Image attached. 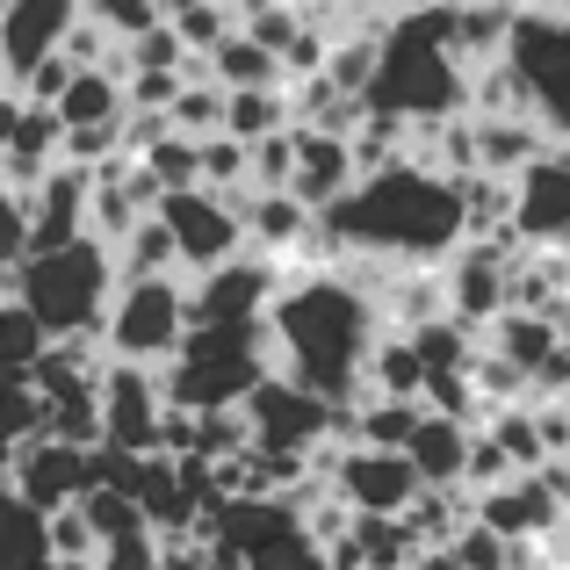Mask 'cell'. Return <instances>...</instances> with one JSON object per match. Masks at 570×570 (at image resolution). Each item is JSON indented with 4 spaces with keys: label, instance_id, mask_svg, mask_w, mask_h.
Returning a JSON list of instances; mask_svg holds the SVG:
<instances>
[{
    "label": "cell",
    "instance_id": "cell-3",
    "mask_svg": "<svg viewBox=\"0 0 570 570\" xmlns=\"http://www.w3.org/2000/svg\"><path fill=\"white\" fill-rule=\"evenodd\" d=\"M470 101V66L455 58V8H419L404 14L383 37V72L368 116H419V124H441Z\"/></svg>",
    "mask_w": 570,
    "mask_h": 570
},
{
    "label": "cell",
    "instance_id": "cell-34",
    "mask_svg": "<svg viewBox=\"0 0 570 570\" xmlns=\"http://www.w3.org/2000/svg\"><path fill=\"white\" fill-rule=\"evenodd\" d=\"M159 8H167V0H159Z\"/></svg>",
    "mask_w": 570,
    "mask_h": 570
},
{
    "label": "cell",
    "instance_id": "cell-7",
    "mask_svg": "<svg viewBox=\"0 0 570 570\" xmlns=\"http://www.w3.org/2000/svg\"><path fill=\"white\" fill-rule=\"evenodd\" d=\"M505 66L528 87V109L557 138H570V14H520Z\"/></svg>",
    "mask_w": 570,
    "mask_h": 570
},
{
    "label": "cell",
    "instance_id": "cell-25",
    "mask_svg": "<svg viewBox=\"0 0 570 570\" xmlns=\"http://www.w3.org/2000/svg\"><path fill=\"white\" fill-rule=\"evenodd\" d=\"M426 419V404H397V397H376L368 412H354V448H383V455H404Z\"/></svg>",
    "mask_w": 570,
    "mask_h": 570
},
{
    "label": "cell",
    "instance_id": "cell-21",
    "mask_svg": "<svg viewBox=\"0 0 570 570\" xmlns=\"http://www.w3.org/2000/svg\"><path fill=\"white\" fill-rule=\"evenodd\" d=\"M58 124H66V130H101V124H124V80H116L109 66L72 72L66 101H58Z\"/></svg>",
    "mask_w": 570,
    "mask_h": 570
},
{
    "label": "cell",
    "instance_id": "cell-1",
    "mask_svg": "<svg viewBox=\"0 0 570 570\" xmlns=\"http://www.w3.org/2000/svg\"><path fill=\"white\" fill-rule=\"evenodd\" d=\"M267 340L282 354V376L296 390H311L318 404H347L354 376H368V354H376V318H368V296L347 282H289L267 304Z\"/></svg>",
    "mask_w": 570,
    "mask_h": 570
},
{
    "label": "cell",
    "instance_id": "cell-17",
    "mask_svg": "<svg viewBox=\"0 0 570 570\" xmlns=\"http://www.w3.org/2000/svg\"><path fill=\"white\" fill-rule=\"evenodd\" d=\"M470 441H476V433L462 426V419L426 412L404 455H412V470H419V484H426V491H455V484H462V470H470Z\"/></svg>",
    "mask_w": 570,
    "mask_h": 570
},
{
    "label": "cell",
    "instance_id": "cell-23",
    "mask_svg": "<svg viewBox=\"0 0 570 570\" xmlns=\"http://www.w3.org/2000/svg\"><path fill=\"white\" fill-rule=\"evenodd\" d=\"M368 383H376V397H397V404H419L426 397V362H419L412 340H376V354H368Z\"/></svg>",
    "mask_w": 570,
    "mask_h": 570
},
{
    "label": "cell",
    "instance_id": "cell-28",
    "mask_svg": "<svg viewBox=\"0 0 570 570\" xmlns=\"http://www.w3.org/2000/svg\"><path fill=\"white\" fill-rule=\"evenodd\" d=\"M101 557V542H95V528H87V513L72 505V513H58L51 520V563H66V570H87Z\"/></svg>",
    "mask_w": 570,
    "mask_h": 570
},
{
    "label": "cell",
    "instance_id": "cell-18",
    "mask_svg": "<svg viewBox=\"0 0 570 570\" xmlns=\"http://www.w3.org/2000/svg\"><path fill=\"white\" fill-rule=\"evenodd\" d=\"M542 153V130L528 124V116H476V174H491V181H505V174H528Z\"/></svg>",
    "mask_w": 570,
    "mask_h": 570
},
{
    "label": "cell",
    "instance_id": "cell-26",
    "mask_svg": "<svg viewBox=\"0 0 570 570\" xmlns=\"http://www.w3.org/2000/svg\"><path fill=\"white\" fill-rule=\"evenodd\" d=\"M80 22L101 29V37H116V43H138L167 22V8H159V0H80Z\"/></svg>",
    "mask_w": 570,
    "mask_h": 570
},
{
    "label": "cell",
    "instance_id": "cell-13",
    "mask_svg": "<svg viewBox=\"0 0 570 570\" xmlns=\"http://www.w3.org/2000/svg\"><path fill=\"white\" fill-rule=\"evenodd\" d=\"M101 426H109V448L159 455V441H167V390H159L153 368L109 362V376H101Z\"/></svg>",
    "mask_w": 570,
    "mask_h": 570
},
{
    "label": "cell",
    "instance_id": "cell-32",
    "mask_svg": "<svg viewBox=\"0 0 570 570\" xmlns=\"http://www.w3.org/2000/svg\"><path fill=\"white\" fill-rule=\"evenodd\" d=\"M563 542H570V520H563Z\"/></svg>",
    "mask_w": 570,
    "mask_h": 570
},
{
    "label": "cell",
    "instance_id": "cell-31",
    "mask_svg": "<svg viewBox=\"0 0 570 570\" xmlns=\"http://www.w3.org/2000/svg\"><path fill=\"white\" fill-rule=\"evenodd\" d=\"M8 296H14V267L0 261V304H8Z\"/></svg>",
    "mask_w": 570,
    "mask_h": 570
},
{
    "label": "cell",
    "instance_id": "cell-33",
    "mask_svg": "<svg viewBox=\"0 0 570 570\" xmlns=\"http://www.w3.org/2000/svg\"><path fill=\"white\" fill-rule=\"evenodd\" d=\"M51 570H66V563H51Z\"/></svg>",
    "mask_w": 570,
    "mask_h": 570
},
{
    "label": "cell",
    "instance_id": "cell-30",
    "mask_svg": "<svg viewBox=\"0 0 570 570\" xmlns=\"http://www.w3.org/2000/svg\"><path fill=\"white\" fill-rule=\"evenodd\" d=\"M412 570H462V563H455V549H426V557H419Z\"/></svg>",
    "mask_w": 570,
    "mask_h": 570
},
{
    "label": "cell",
    "instance_id": "cell-9",
    "mask_svg": "<svg viewBox=\"0 0 570 570\" xmlns=\"http://www.w3.org/2000/svg\"><path fill=\"white\" fill-rule=\"evenodd\" d=\"M325 491H333L354 520H404L426 499L412 455H383V448H347V455L333 462V476H325Z\"/></svg>",
    "mask_w": 570,
    "mask_h": 570
},
{
    "label": "cell",
    "instance_id": "cell-11",
    "mask_svg": "<svg viewBox=\"0 0 570 570\" xmlns=\"http://www.w3.org/2000/svg\"><path fill=\"white\" fill-rule=\"evenodd\" d=\"M72 29H80V0H0V72L22 95L51 58H66Z\"/></svg>",
    "mask_w": 570,
    "mask_h": 570
},
{
    "label": "cell",
    "instance_id": "cell-24",
    "mask_svg": "<svg viewBox=\"0 0 570 570\" xmlns=\"http://www.w3.org/2000/svg\"><path fill=\"white\" fill-rule=\"evenodd\" d=\"M246 238L289 253V246H304V238H311V209L296 203V195H253V203H246Z\"/></svg>",
    "mask_w": 570,
    "mask_h": 570
},
{
    "label": "cell",
    "instance_id": "cell-29",
    "mask_svg": "<svg viewBox=\"0 0 570 570\" xmlns=\"http://www.w3.org/2000/svg\"><path fill=\"white\" fill-rule=\"evenodd\" d=\"M455 563L462 570H513V542H505V534H491L484 520H470V528L455 534Z\"/></svg>",
    "mask_w": 570,
    "mask_h": 570
},
{
    "label": "cell",
    "instance_id": "cell-10",
    "mask_svg": "<svg viewBox=\"0 0 570 570\" xmlns=\"http://www.w3.org/2000/svg\"><path fill=\"white\" fill-rule=\"evenodd\" d=\"M95 448H72V441H51V433H37L29 448H14V462H8V491L29 505V513H43V520H58V513H72V505L95 491Z\"/></svg>",
    "mask_w": 570,
    "mask_h": 570
},
{
    "label": "cell",
    "instance_id": "cell-20",
    "mask_svg": "<svg viewBox=\"0 0 570 570\" xmlns=\"http://www.w3.org/2000/svg\"><path fill=\"white\" fill-rule=\"evenodd\" d=\"M0 570H51V520L0 484Z\"/></svg>",
    "mask_w": 570,
    "mask_h": 570
},
{
    "label": "cell",
    "instance_id": "cell-4",
    "mask_svg": "<svg viewBox=\"0 0 570 570\" xmlns=\"http://www.w3.org/2000/svg\"><path fill=\"white\" fill-rule=\"evenodd\" d=\"M267 354H275L267 318H253V325H195L188 347L159 368V390H167L174 412H195V419L232 412V404H246L253 390L267 383Z\"/></svg>",
    "mask_w": 570,
    "mask_h": 570
},
{
    "label": "cell",
    "instance_id": "cell-15",
    "mask_svg": "<svg viewBox=\"0 0 570 570\" xmlns=\"http://www.w3.org/2000/svg\"><path fill=\"white\" fill-rule=\"evenodd\" d=\"M513 238L528 246H570V159L549 153L513 181Z\"/></svg>",
    "mask_w": 570,
    "mask_h": 570
},
{
    "label": "cell",
    "instance_id": "cell-6",
    "mask_svg": "<svg viewBox=\"0 0 570 570\" xmlns=\"http://www.w3.org/2000/svg\"><path fill=\"white\" fill-rule=\"evenodd\" d=\"M195 333V311H188V289L174 275H153V282H124L101 318V340H109V362H130V368H159L188 347Z\"/></svg>",
    "mask_w": 570,
    "mask_h": 570
},
{
    "label": "cell",
    "instance_id": "cell-19",
    "mask_svg": "<svg viewBox=\"0 0 570 570\" xmlns=\"http://www.w3.org/2000/svg\"><path fill=\"white\" fill-rule=\"evenodd\" d=\"M209 80H217L224 95H267V87H289V72H282V58L261 51L253 37H224L217 51H209Z\"/></svg>",
    "mask_w": 570,
    "mask_h": 570
},
{
    "label": "cell",
    "instance_id": "cell-27",
    "mask_svg": "<svg viewBox=\"0 0 570 570\" xmlns=\"http://www.w3.org/2000/svg\"><path fill=\"white\" fill-rule=\"evenodd\" d=\"M167 29L181 37V51H217L224 37H232V8H217V0H167Z\"/></svg>",
    "mask_w": 570,
    "mask_h": 570
},
{
    "label": "cell",
    "instance_id": "cell-14",
    "mask_svg": "<svg viewBox=\"0 0 570 570\" xmlns=\"http://www.w3.org/2000/svg\"><path fill=\"white\" fill-rule=\"evenodd\" d=\"M296 138V174H289V195L304 209H325L333 217L340 203L362 181V159H354V138H333V130H289Z\"/></svg>",
    "mask_w": 570,
    "mask_h": 570
},
{
    "label": "cell",
    "instance_id": "cell-2",
    "mask_svg": "<svg viewBox=\"0 0 570 570\" xmlns=\"http://www.w3.org/2000/svg\"><path fill=\"white\" fill-rule=\"evenodd\" d=\"M340 246L354 253H404V261H433L455 238H470V217H462V188L455 174L441 167H383L368 174L347 203L333 209Z\"/></svg>",
    "mask_w": 570,
    "mask_h": 570
},
{
    "label": "cell",
    "instance_id": "cell-22",
    "mask_svg": "<svg viewBox=\"0 0 570 570\" xmlns=\"http://www.w3.org/2000/svg\"><path fill=\"white\" fill-rule=\"evenodd\" d=\"M43 354H51V333L8 296V304H0V390H29Z\"/></svg>",
    "mask_w": 570,
    "mask_h": 570
},
{
    "label": "cell",
    "instance_id": "cell-5",
    "mask_svg": "<svg viewBox=\"0 0 570 570\" xmlns=\"http://www.w3.org/2000/svg\"><path fill=\"white\" fill-rule=\"evenodd\" d=\"M109 282H116V253L101 238H80L66 253H37V261L14 267V304L51 340H87V325H101L116 304Z\"/></svg>",
    "mask_w": 570,
    "mask_h": 570
},
{
    "label": "cell",
    "instance_id": "cell-35",
    "mask_svg": "<svg viewBox=\"0 0 570 570\" xmlns=\"http://www.w3.org/2000/svg\"><path fill=\"white\" fill-rule=\"evenodd\" d=\"M311 8H318V0H311Z\"/></svg>",
    "mask_w": 570,
    "mask_h": 570
},
{
    "label": "cell",
    "instance_id": "cell-16",
    "mask_svg": "<svg viewBox=\"0 0 570 570\" xmlns=\"http://www.w3.org/2000/svg\"><path fill=\"white\" fill-rule=\"evenodd\" d=\"M275 289H282V282L267 275V267L232 261V267H217V275L195 282V289H188V311H195V325H253V318H267Z\"/></svg>",
    "mask_w": 570,
    "mask_h": 570
},
{
    "label": "cell",
    "instance_id": "cell-12",
    "mask_svg": "<svg viewBox=\"0 0 570 570\" xmlns=\"http://www.w3.org/2000/svg\"><path fill=\"white\" fill-rule=\"evenodd\" d=\"M238 412H246L261 455H296V462H304V448H318L325 433H333V404H318L311 390H296L289 376H267Z\"/></svg>",
    "mask_w": 570,
    "mask_h": 570
},
{
    "label": "cell",
    "instance_id": "cell-8",
    "mask_svg": "<svg viewBox=\"0 0 570 570\" xmlns=\"http://www.w3.org/2000/svg\"><path fill=\"white\" fill-rule=\"evenodd\" d=\"M159 224H167L174 253L195 267V275H217V267L238 261V246H246V209L232 203V195L217 188H181L159 203Z\"/></svg>",
    "mask_w": 570,
    "mask_h": 570
}]
</instances>
